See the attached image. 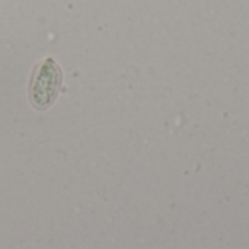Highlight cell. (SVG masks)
Returning a JSON list of instances; mask_svg holds the SVG:
<instances>
[{
    "label": "cell",
    "mask_w": 249,
    "mask_h": 249,
    "mask_svg": "<svg viewBox=\"0 0 249 249\" xmlns=\"http://www.w3.org/2000/svg\"><path fill=\"white\" fill-rule=\"evenodd\" d=\"M61 85V67L53 58H45L39 61L34 67L28 83V96L31 105L38 111H45L51 108L60 95Z\"/></svg>",
    "instance_id": "obj_1"
}]
</instances>
